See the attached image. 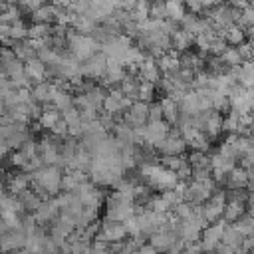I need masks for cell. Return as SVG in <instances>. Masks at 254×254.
Returning <instances> with one entry per match:
<instances>
[{
	"label": "cell",
	"instance_id": "cell-1",
	"mask_svg": "<svg viewBox=\"0 0 254 254\" xmlns=\"http://www.w3.org/2000/svg\"><path fill=\"white\" fill-rule=\"evenodd\" d=\"M65 40H67V48H69V54L81 64V62H85V60H89L91 56H95L97 52H101V46L91 38V36H81V34H77L75 30H67V36H65Z\"/></svg>",
	"mask_w": 254,
	"mask_h": 254
},
{
	"label": "cell",
	"instance_id": "cell-2",
	"mask_svg": "<svg viewBox=\"0 0 254 254\" xmlns=\"http://www.w3.org/2000/svg\"><path fill=\"white\" fill-rule=\"evenodd\" d=\"M62 177H64V171L60 167H42L40 171H36L32 175V183L38 185L40 189H44L54 198L62 192V189H60Z\"/></svg>",
	"mask_w": 254,
	"mask_h": 254
},
{
	"label": "cell",
	"instance_id": "cell-3",
	"mask_svg": "<svg viewBox=\"0 0 254 254\" xmlns=\"http://www.w3.org/2000/svg\"><path fill=\"white\" fill-rule=\"evenodd\" d=\"M129 238V232L125 228L123 222H115V220H103L99 226V232L95 236V240L99 242H107V244H117V242H125Z\"/></svg>",
	"mask_w": 254,
	"mask_h": 254
},
{
	"label": "cell",
	"instance_id": "cell-4",
	"mask_svg": "<svg viewBox=\"0 0 254 254\" xmlns=\"http://www.w3.org/2000/svg\"><path fill=\"white\" fill-rule=\"evenodd\" d=\"M105 69H107V56L103 52H97L95 56H91L89 60L81 62L79 65V73L81 77H87V79H103L105 75Z\"/></svg>",
	"mask_w": 254,
	"mask_h": 254
},
{
	"label": "cell",
	"instance_id": "cell-5",
	"mask_svg": "<svg viewBox=\"0 0 254 254\" xmlns=\"http://www.w3.org/2000/svg\"><path fill=\"white\" fill-rule=\"evenodd\" d=\"M226 226H228V222L222 218V220H218L216 224H210L208 228L202 230L200 244H202L204 254H212V252L218 248V244L222 242V234H224V228H226Z\"/></svg>",
	"mask_w": 254,
	"mask_h": 254
},
{
	"label": "cell",
	"instance_id": "cell-6",
	"mask_svg": "<svg viewBox=\"0 0 254 254\" xmlns=\"http://www.w3.org/2000/svg\"><path fill=\"white\" fill-rule=\"evenodd\" d=\"M187 143H185V139L179 135V131H175V127L171 129V133H169V137L155 149L157 153H161V157H183L185 153H187Z\"/></svg>",
	"mask_w": 254,
	"mask_h": 254
},
{
	"label": "cell",
	"instance_id": "cell-7",
	"mask_svg": "<svg viewBox=\"0 0 254 254\" xmlns=\"http://www.w3.org/2000/svg\"><path fill=\"white\" fill-rule=\"evenodd\" d=\"M171 125L167 121H155V123H147L145 125V145L157 149L171 133Z\"/></svg>",
	"mask_w": 254,
	"mask_h": 254
},
{
	"label": "cell",
	"instance_id": "cell-8",
	"mask_svg": "<svg viewBox=\"0 0 254 254\" xmlns=\"http://www.w3.org/2000/svg\"><path fill=\"white\" fill-rule=\"evenodd\" d=\"M177 240H179V236H177L175 232H171L167 226L149 236V244H151L159 254H169L171 248L177 244Z\"/></svg>",
	"mask_w": 254,
	"mask_h": 254
},
{
	"label": "cell",
	"instance_id": "cell-9",
	"mask_svg": "<svg viewBox=\"0 0 254 254\" xmlns=\"http://www.w3.org/2000/svg\"><path fill=\"white\" fill-rule=\"evenodd\" d=\"M58 216H60V208H58V204H56L54 198L44 200V202L38 206V210L34 212V220H36V224L42 226V228H48V224H52Z\"/></svg>",
	"mask_w": 254,
	"mask_h": 254
},
{
	"label": "cell",
	"instance_id": "cell-10",
	"mask_svg": "<svg viewBox=\"0 0 254 254\" xmlns=\"http://www.w3.org/2000/svg\"><path fill=\"white\" fill-rule=\"evenodd\" d=\"M157 65H159L161 75H177L179 69H181V54H177L175 50H171V52L163 54L157 60Z\"/></svg>",
	"mask_w": 254,
	"mask_h": 254
},
{
	"label": "cell",
	"instance_id": "cell-11",
	"mask_svg": "<svg viewBox=\"0 0 254 254\" xmlns=\"http://www.w3.org/2000/svg\"><path fill=\"white\" fill-rule=\"evenodd\" d=\"M139 81H149V83H159L161 81V71H159V65H157V60L147 56L141 65H139Z\"/></svg>",
	"mask_w": 254,
	"mask_h": 254
},
{
	"label": "cell",
	"instance_id": "cell-12",
	"mask_svg": "<svg viewBox=\"0 0 254 254\" xmlns=\"http://www.w3.org/2000/svg\"><path fill=\"white\" fill-rule=\"evenodd\" d=\"M30 187H32V175L18 173V175H10L6 179V190L10 192V196H20Z\"/></svg>",
	"mask_w": 254,
	"mask_h": 254
},
{
	"label": "cell",
	"instance_id": "cell-13",
	"mask_svg": "<svg viewBox=\"0 0 254 254\" xmlns=\"http://www.w3.org/2000/svg\"><path fill=\"white\" fill-rule=\"evenodd\" d=\"M24 71H26V75L32 79V83H42V81H48L46 77H50L46 64H44V62H40L38 58L28 60V62L24 64Z\"/></svg>",
	"mask_w": 254,
	"mask_h": 254
},
{
	"label": "cell",
	"instance_id": "cell-14",
	"mask_svg": "<svg viewBox=\"0 0 254 254\" xmlns=\"http://www.w3.org/2000/svg\"><path fill=\"white\" fill-rule=\"evenodd\" d=\"M179 109H181L183 117H194L196 113H200V97H198V93L194 89H189L183 95V99L179 103Z\"/></svg>",
	"mask_w": 254,
	"mask_h": 254
},
{
	"label": "cell",
	"instance_id": "cell-15",
	"mask_svg": "<svg viewBox=\"0 0 254 254\" xmlns=\"http://www.w3.org/2000/svg\"><path fill=\"white\" fill-rule=\"evenodd\" d=\"M159 105H161V109H163V119H165L169 125H175V127H177V123H179V119H181L179 103H177L175 99L163 95V97L159 99Z\"/></svg>",
	"mask_w": 254,
	"mask_h": 254
},
{
	"label": "cell",
	"instance_id": "cell-16",
	"mask_svg": "<svg viewBox=\"0 0 254 254\" xmlns=\"http://www.w3.org/2000/svg\"><path fill=\"white\" fill-rule=\"evenodd\" d=\"M192 44H194V36L189 34V32H185V30H181V28L171 34V48H173L177 54L189 52V48H190Z\"/></svg>",
	"mask_w": 254,
	"mask_h": 254
},
{
	"label": "cell",
	"instance_id": "cell-17",
	"mask_svg": "<svg viewBox=\"0 0 254 254\" xmlns=\"http://www.w3.org/2000/svg\"><path fill=\"white\" fill-rule=\"evenodd\" d=\"M248 181H250V171H246L244 167H234L226 177V187L232 190H240L248 187Z\"/></svg>",
	"mask_w": 254,
	"mask_h": 254
},
{
	"label": "cell",
	"instance_id": "cell-18",
	"mask_svg": "<svg viewBox=\"0 0 254 254\" xmlns=\"http://www.w3.org/2000/svg\"><path fill=\"white\" fill-rule=\"evenodd\" d=\"M222 121L224 117L216 111H208L206 113V121H204V129L202 133L208 137V139H216L220 133H222Z\"/></svg>",
	"mask_w": 254,
	"mask_h": 254
},
{
	"label": "cell",
	"instance_id": "cell-19",
	"mask_svg": "<svg viewBox=\"0 0 254 254\" xmlns=\"http://www.w3.org/2000/svg\"><path fill=\"white\" fill-rule=\"evenodd\" d=\"M56 14H58V8L54 4H50V6L44 4L40 10H36L34 14H30V18L34 20V24H50V26H54Z\"/></svg>",
	"mask_w": 254,
	"mask_h": 254
},
{
	"label": "cell",
	"instance_id": "cell-20",
	"mask_svg": "<svg viewBox=\"0 0 254 254\" xmlns=\"http://www.w3.org/2000/svg\"><path fill=\"white\" fill-rule=\"evenodd\" d=\"M220 38L226 42V44H230V46H240V44H244L246 42V30L244 28H240V26H236V24H232L230 28H226L222 34H220Z\"/></svg>",
	"mask_w": 254,
	"mask_h": 254
},
{
	"label": "cell",
	"instance_id": "cell-21",
	"mask_svg": "<svg viewBox=\"0 0 254 254\" xmlns=\"http://www.w3.org/2000/svg\"><path fill=\"white\" fill-rule=\"evenodd\" d=\"M71 105H73V95H71V91H69L67 87L58 89L56 95H54V99H52V107L58 109V111H65V109H69Z\"/></svg>",
	"mask_w": 254,
	"mask_h": 254
},
{
	"label": "cell",
	"instance_id": "cell-22",
	"mask_svg": "<svg viewBox=\"0 0 254 254\" xmlns=\"http://www.w3.org/2000/svg\"><path fill=\"white\" fill-rule=\"evenodd\" d=\"M60 119H62V115H60L58 109H54V107H44V111H42V115H40V119H38V127H42V129H46V131H52L54 125H56Z\"/></svg>",
	"mask_w": 254,
	"mask_h": 254
},
{
	"label": "cell",
	"instance_id": "cell-23",
	"mask_svg": "<svg viewBox=\"0 0 254 254\" xmlns=\"http://www.w3.org/2000/svg\"><path fill=\"white\" fill-rule=\"evenodd\" d=\"M18 198H20V202L24 204V208H26V212H28V214H34V212L38 210V206L44 202V200H42V198H40V196H38V194H36L32 189L24 190V192H22Z\"/></svg>",
	"mask_w": 254,
	"mask_h": 254
},
{
	"label": "cell",
	"instance_id": "cell-24",
	"mask_svg": "<svg viewBox=\"0 0 254 254\" xmlns=\"http://www.w3.org/2000/svg\"><path fill=\"white\" fill-rule=\"evenodd\" d=\"M22 10H20V6L18 4H8L6 6V10H2L0 12V24H18V22H22Z\"/></svg>",
	"mask_w": 254,
	"mask_h": 254
},
{
	"label": "cell",
	"instance_id": "cell-25",
	"mask_svg": "<svg viewBox=\"0 0 254 254\" xmlns=\"http://www.w3.org/2000/svg\"><path fill=\"white\" fill-rule=\"evenodd\" d=\"M220 62H222V65H224L226 69H230V67H240V65L244 64L236 48H226L224 54L220 56Z\"/></svg>",
	"mask_w": 254,
	"mask_h": 254
},
{
	"label": "cell",
	"instance_id": "cell-26",
	"mask_svg": "<svg viewBox=\"0 0 254 254\" xmlns=\"http://www.w3.org/2000/svg\"><path fill=\"white\" fill-rule=\"evenodd\" d=\"M210 165H212V169H214V171H222V173H226V175H228V173L236 167V161L226 159V157H222V155L214 153V155H210Z\"/></svg>",
	"mask_w": 254,
	"mask_h": 254
},
{
	"label": "cell",
	"instance_id": "cell-27",
	"mask_svg": "<svg viewBox=\"0 0 254 254\" xmlns=\"http://www.w3.org/2000/svg\"><path fill=\"white\" fill-rule=\"evenodd\" d=\"M185 8H187V6H185L183 2H179V0H175V2H167V18L173 20V22H177V24H181V20L187 16Z\"/></svg>",
	"mask_w": 254,
	"mask_h": 254
},
{
	"label": "cell",
	"instance_id": "cell-28",
	"mask_svg": "<svg viewBox=\"0 0 254 254\" xmlns=\"http://www.w3.org/2000/svg\"><path fill=\"white\" fill-rule=\"evenodd\" d=\"M155 93H157V85L149 83V81H141L139 83V101L151 105L155 103Z\"/></svg>",
	"mask_w": 254,
	"mask_h": 254
},
{
	"label": "cell",
	"instance_id": "cell-29",
	"mask_svg": "<svg viewBox=\"0 0 254 254\" xmlns=\"http://www.w3.org/2000/svg\"><path fill=\"white\" fill-rule=\"evenodd\" d=\"M234 228H236L244 238H248V236H252V234H254V218L246 212L244 216H240V218L234 222Z\"/></svg>",
	"mask_w": 254,
	"mask_h": 254
},
{
	"label": "cell",
	"instance_id": "cell-30",
	"mask_svg": "<svg viewBox=\"0 0 254 254\" xmlns=\"http://www.w3.org/2000/svg\"><path fill=\"white\" fill-rule=\"evenodd\" d=\"M185 163H187V155H183V157H159V165H163L165 169H169L173 173H177Z\"/></svg>",
	"mask_w": 254,
	"mask_h": 254
},
{
	"label": "cell",
	"instance_id": "cell-31",
	"mask_svg": "<svg viewBox=\"0 0 254 254\" xmlns=\"http://www.w3.org/2000/svg\"><path fill=\"white\" fill-rule=\"evenodd\" d=\"M62 119L67 123V127H73V125H79V123H83V121H81V115H79V109H77L75 105H71L69 109L62 111Z\"/></svg>",
	"mask_w": 254,
	"mask_h": 254
},
{
	"label": "cell",
	"instance_id": "cell-32",
	"mask_svg": "<svg viewBox=\"0 0 254 254\" xmlns=\"http://www.w3.org/2000/svg\"><path fill=\"white\" fill-rule=\"evenodd\" d=\"M173 212H175V216L179 218V220H189L190 216H192V212H194V204H190V202H179L175 208H173Z\"/></svg>",
	"mask_w": 254,
	"mask_h": 254
},
{
	"label": "cell",
	"instance_id": "cell-33",
	"mask_svg": "<svg viewBox=\"0 0 254 254\" xmlns=\"http://www.w3.org/2000/svg\"><path fill=\"white\" fill-rule=\"evenodd\" d=\"M10 40L12 42H24V40H28V28L24 26V22H18V24H12L10 26Z\"/></svg>",
	"mask_w": 254,
	"mask_h": 254
},
{
	"label": "cell",
	"instance_id": "cell-34",
	"mask_svg": "<svg viewBox=\"0 0 254 254\" xmlns=\"http://www.w3.org/2000/svg\"><path fill=\"white\" fill-rule=\"evenodd\" d=\"M149 18H153V20H169L167 18V2H153Z\"/></svg>",
	"mask_w": 254,
	"mask_h": 254
},
{
	"label": "cell",
	"instance_id": "cell-35",
	"mask_svg": "<svg viewBox=\"0 0 254 254\" xmlns=\"http://www.w3.org/2000/svg\"><path fill=\"white\" fill-rule=\"evenodd\" d=\"M18 151H22L28 159H34V157H38V141H36L34 137H30V139L24 141V145H22Z\"/></svg>",
	"mask_w": 254,
	"mask_h": 254
},
{
	"label": "cell",
	"instance_id": "cell-36",
	"mask_svg": "<svg viewBox=\"0 0 254 254\" xmlns=\"http://www.w3.org/2000/svg\"><path fill=\"white\" fill-rule=\"evenodd\" d=\"M77 187H79V183H77L69 173H64V177H62V185H60L62 192H75Z\"/></svg>",
	"mask_w": 254,
	"mask_h": 254
},
{
	"label": "cell",
	"instance_id": "cell-37",
	"mask_svg": "<svg viewBox=\"0 0 254 254\" xmlns=\"http://www.w3.org/2000/svg\"><path fill=\"white\" fill-rule=\"evenodd\" d=\"M155 121H165L163 119V109H161L159 101L149 105V123H155Z\"/></svg>",
	"mask_w": 254,
	"mask_h": 254
},
{
	"label": "cell",
	"instance_id": "cell-38",
	"mask_svg": "<svg viewBox=\"0 0 254 254\" xmlns=\"http://www.w3.org/2000/svg\"><path fill=\"white\" fill-rule=\"evenodd\" d=\"M28 161H30V159H28L22 151H14V153H10V165H12V167L24 169V165H26Z\"/></svg>",
	"mask_w": 254,
	"mask_h": 254
},
{
	"label": "cell",
	"instance_id": "cell-39",
	"mask_svg": "<svg viewBox=\"0 0 254 254\" xmlns=\"http://www.w3.org/2000/svg\"><path fill=\"white\" fill-rule=\"evenodd\" d=\"M185 252L187 254H204L200 240H196V242H185Z\"/></svg>",
	"mask_w": 254,
	"mask_h": 254
},
{
	"label": "cell",
	"instance_id": "cell-40",
	"mask_svg": "<svg viewBox=\"0 0 254 254\" xmlns=\"http://www.w3.org/2000/svg\"><path fill=\"white\" fill-rule=\"evenodd\" d=\"M212 254H236V252H234V248H230V246H226V244H222V242H220V244H218V248H216Z\"/></svg>",
	"mask_w": 254,
	"mask_h": 254
},
{
	"label": "cell",
	"instance_id": "cell-41",
	"mask_svg": "<svg viewBox=\"0 0 254 254\" xmlns=\"http://www.w3.org/2000/svg\"><path fill=\"white\" fill-rule=\"evenodd\" d=\"M10 155V147L6 145V141L4 139H0V163H2V159L4 157H8Z\"/></svg>",
	"mask_w": 254,
	"mask_h": 254
},
{
	"label": "cell",
	"instance_id": "cell-42",
	"mask_svg": "<svg viewBox=\"0 0 254 254\" xmlns=\"http://www.w3.org/2000/svg\"><path fill=\"white\" fill-rule=\"evenodd\" d=\"M6 83H8V75L4 73V69H0V89H2Z\"/></svg>",
	"mask_w": 254,
	"mask_h": 254
},
{
	"label": "cell",
	"instance_id": "cell-43",
	"mask_svg": "<svg viewBox=\"0 0 254 254\" xmlns=\"http://www.w3.org/2000/svg\"><path fill=\"white\" fill-rule=\"evenodd\" d=\"M248 214L254 218V204H248Z\"/></svg>",
	"mask_w": 254,
	"mask_h": 254
},
{
	"label": "cell",
	"instance_id": "cell-44",
	"mask_svg": "<svg viewBox=\"0 0 254 254\" xmlns=\"http://www.w3.org/2000/svg\"><path fill=\"white\" fill-rule=\"evenodd\" d=\"M0 171H2V163H0Z\"/></svg>",
	"mask_w": 254,
	"mask_h": 254
},
{
	"label": "cell",
	"instance_id": "cell-45",
	"mask_svg": "<svg viewBox=\"0 0 254 254\" xmlns=\"http://www.w3.org/2000/svg\"><path fill=\"white\" fill-rule=\"evenodd\" d=\"M252 91H254V89H252Z\"/></svg>",
	"mask_w": 254,
	"mask_h": 254
}]
</instances>
